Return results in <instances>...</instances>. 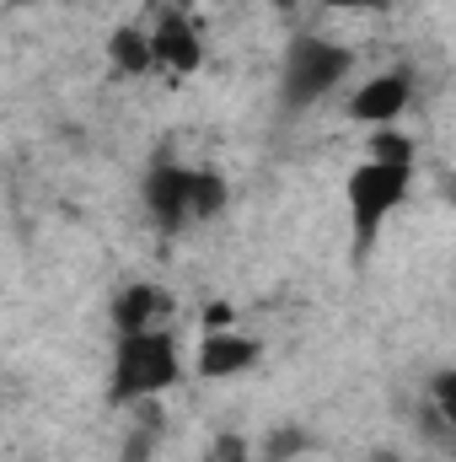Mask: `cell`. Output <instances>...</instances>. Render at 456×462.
Here are the masks:
<instances>
[{
  "instance_id": "cell-1",
  "label": "cell",
  "mask_w": 456,
  "mask_h": 462,
  "mask_svg": "<svg viewBox=\"0 0 456 462\" xmlns=\"http://www.w3.org/2000/svg\"><path fill=\"white\" fill-rule=\"evenodd\" d=\"M194 365L183 360V345L172 328H150V334H118L114 339V365H108V403L134 409L150 403L161 393H172Z\"/></svg>"
},
{
  "instance_id": "cell-2",
  "label": "cell",
  "mask_w": 456,
  "mask_h": 462,
  "mask_svg": "<svg viewBox=\"0 0 456 462\" xmlns=\"http://www.w3.org/2000/svg\"><path fill=\"white\" fill-rule=\"evenodd\" d=\"M140 199H145V216L156 221V231L178 236L183 226L215 221V216L226 210V178L210 172V167H183V162L161 156V162L145 172Z\"/></svg>"
},
{
  "instance_id": "cell-3",
  "label": "cell",
  "mask_w": 456,
  "mask_h": 462,
  "mask_svg": "<svg viewBox=\"0 0 456 462\" xmlns=\"http://www.w3.org/2000/svg\"><path fill=\"white\" fill-rule=\"evenodd\" d=\"M408 194H414V167L365 156L343 172V216H349V236H354V258H365L376 247L381 226L408 205Z\"/></svg>"
},
{
  "instance_id": "cell-4",
  "label": "cell",
  "mask_w": 456,
  "mask_h": 462,
  "mask_svg": "<svg viewBox=\"0 0 456 462\" xmlns=\"http://www.w3.org/2000/svg\"><path fill=\"white\" fill-rule=\"evenodd\" d=\"M349 70H354L349 43H333L323 32H296L285 43V60H279V103H285V114L317 108L328 92H339Z\"/></svg>"
},
{
  "instance_id": "cell-5",
  "label": "cell",
  "mask_w": 456,
  "mask_h": 462,
  "mask_svg": "<svg viewBox=\"0 0 456 462\" xmlns=\"http://www.w3.org/2000/svg\"><path fill=\"white\" fill-rule=\"evenodd\" d=\"M408 103H414V76L408 70H381V76H370V81H360L349 92L343 114L354 118L360 129H392L397 118L408 114Z\"/></svg>"
},
{
  "instance_id": "cell-6",
  "label": "cell",
  "mask_w": 456,
  "mask_h": 462,
  "mask_svg": "<svg viewBox=\"0 0 456 462\" xmlns=\"http://www.w3.org/2000/svg\"><path fill=\"white\" fill-rule=\"evenodd\" d=\"M108 318H114V334H150V328H172V318H178V296H172V291H161L156 280H129V285L114 296Z\"/></svg>"
},
{
  "instance_id": "cell-7",
  "label": "cell",
  "mask_w": 456,
  "mask_h": 462,
  "mask_svg": "<svg viewBox=\"0 0 456 462\" xmlns=\"http://www.w3.org/2000/svg\"><path fill=\"white\" fill-rule=\"evenodd\" d=\"M258 360H263V345L252 334H242V328H210L199 339V349H194V376L199 382H231V376L252 371Z\"/></svg>"
},
{
  "instance_id": "cell-8",
  "label": "cell",
  "mask_w": 456,
  "mask_h": 462,
  "mask_svg": "<svg viewBox=\"0 0 456 462\" xmlns=\"http://www.w3.org/2000/svg\"><path fill=\"white\" fill-rule=\"evenodd\" d=\"M150 49H156V70H172V76H194L205 65V38L188 11H161L150 22Z\"/></svg>"
},
{
  "instance_id": "cell-9",
  "label": "cell",
  "mask_w": 456,
  "mask_h": 462,
  "mask_svg": "<svg viewBox=\"0 0 456 462\" xmlns=\"http://www.w3.org/2000/svg\"><path fill=\"white\" fill-rule=\"evenodd\" d=\"M108 65H114L118 76H150V70H156L150 27H114V38H108Z\"/></svg>"
},
{
  "instance_id": "cell-10",
  "label": "cell",
  "mask_w": 456,
  "mask_h": 462,
  "mask_svg": "<svg viewBox=\"0 0 456 462\" xmlns=\"http://www.w3.org/2000/svg\"><path fill=\"white\" fill-rule=\"evenodd\" d=\"M312 452V430L306 425H274L263 441H258V462H296Z\"/></svg>"
},
{
  "instance_id": "cell-11",
  "label": "cell",
  "mask_w": 456,
  "mask_h": 462,
  "mask_svg": "<svg viewBox=\"0 0 456 462\" xmlns=\"http://www.w3.org/2000/svg\"><path fill=\"white\" fill-rule=\"evenodd\" d=\"M424 403H430V414L446 425V436H456V365H435V371H430Z\"/></svg>"
},
{
  "instance_id": "cell-12",
  "label": "cell",
  "mask_w": 456,
  "mask_h": 462,
  "mask_svg": "<svg viewBox=\"0 0 456 462\" xmlns=\"http://www.w3.org/2000/svg\"><path fill=\"white\" fill-rule=\"evenodd\" d=\"M365 156L370 162H397V167H414V140L392 124V129H370L365 134Z\"/></svg>"
},
{
  "instance_id": "cell-13",
  "label": "cell",
  "mask_w": 456,
  "mask_h": 462,
  "mask_svg": "<svg viewBox=\"0 0 456 462\" xmlns=\"http://www.w3.org/2000/svg\"><path fill=\"white\" fill-rule=\"evenodd\" d=\"M210 462H258V441H247L236 430H221L210 441Z\"/></svg>"
},
{
  "instance_id": "cell-14",
  "label": "cell",
  "mask_w": 456,
  "mask_h": 462,
  "mask_svg": "<svg viewBox=\"0 0 456 462\" xmlns=\"http://www.w3.org/2000/svg\"><path fill=\"white\" fill-rule=\"evenodd\" d=\"M210 328H236L231 301H210V307H205V334H210Z\"/></svg>"
},
{
  "instance_id": "cell-15",
  "label": "cell",
  "mask_w": 456,
  "mask_h": 462,
  "mask_svg": "<svg viewBox=\"0 0 456 462\" xmlns=\"http://www.w3.org/2000/svg\"><path fill=\"white\" fill-rule=\"evenodd\" d=\"M312 5H323V11H387L392 0H312Z\"/></svg>"
}]
</instances>
